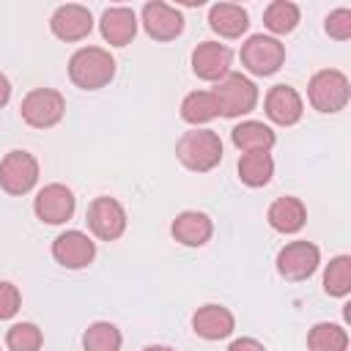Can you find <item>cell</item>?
<instances>
[{"label": "cell", "mask_w": 351, "mask_h": 351, "mask_svg": "<svg viewBox=\"0 0 351 351\" xmlns=\"http://www.w3.org/2000/svg\"><path fill=\"white\" fill-rule=\"evenodd\" d=\"M99 30L107 44L126 47L137 36V14L126 5H110V8H104V14L99 19Z\"/></svg>", "instance_id": "e0dca14e"}, {"label": "cell", "mask_w": 351, "mask_h": 351, "mask_svg": "<svg viewBox=\"0 0 351 351\" xmlns=\"http://www.w3.org/2000/svg\"><path fill=\"white\" fill-rule=\"evenodd\" d=\"M241 66L255 74V77H271L274 71H280V66L285 63V44H280V38L266 36V33H255L241 44Z\"/></svg>", "instance_id": "8992f818"}, {"label": "cell", "mask_w": 351, "mask_h": 351, "mask_svg": "<svg viewBox=\"0 0 351 351\" xmlns=\"http://www.w3.org/2000/svg\"><path fill=\"white\" fill-rule=\"evenodd\" d=\"M41 343H44V335H41V329H38L36 324H30V321H19V324H14V326L5 332V346H8L11 351H38Z\"/></svg>", "instance_id": "83f0119b"}, {"label": "cell", "mask_w": 351, "mask_h": 351, "mask_svg": "<svg viewBox=\"0 0 351 351\" xmlns=\"http://www.w3.org/2000/svg\"><path fill=\"white\" fill-rule=\"evenodd\" d=\"M230 60H233V52L219 41H200L192 49V71L206 82H219L222 77H228Z\"/></svg>", "instance_id": "7c38bea8"}, {"label": "cell", "mask_w": 351, "mask_h": 351, "mask_svg": "<svg viewBox=\"0 0 351 351\" xmlns=\"http://www.w3.org/2000/svg\"><path fill=\"white\" fill-rule=\"evenodd\" d=\"M85 219H88L90 233H93L96 239H101V241H115V239H121L123 230H126V211H123V206H121L115 197H110V195L93 197L90 206H88Z\"/></svg>", "instance_id": "ba28073f"}, {"label": "cell", "mask_w": 351, "mask_h": 351, "mask_svg": "<svg viewBox=\"0 0 351 351\" xmlns=\"http://www.w3.org/2000/svg\"><path fill=\"white\" fill-rule=\"evenodd\" d=\"M49 30L60 41H82L93 30V14L80 3L58 5L49 19Z\"/></svg>", "instance_id": "5bb4252c"}, {"label": "cell", "mask_w": 351, "mask_h": 351, "mask_svg": "<svg viewBox=\"0 0 351 351\" xmlns=\"http://www.w3.org/2000/svg\"><path fill=\"white\" fill-rule=\"evenodd\" d=\"M143 351H176V348H170V346H145Z\"/></svg>", "instance_id": "d6a6232c"}, {"label": "cell", "mask_w": 351, "mask_h": 351, "mask_svg": "<svg viewBox=\"0 0 351 351\" xmlns=\"http://www.w3.org/2000/svg\"><path fill=\"white\" fill-rule=\"evenodd\" d=\"M170 233L184 247H203V244H208V239L214 233V222L203 211H181L173 219Z\"/></svg>", "instance_id": "ac0fdd59"}, {"label": "cell", "mask_w": 351, "mask_h": 351, "mask_svg": "<svg viewBox=\"0 0 351 351\" xmlns=\"http://www.w3.org/2000/svg\"><path fill=\"white\" fill-rule=\"evenodd\" d=\"M192 329L203 340H225L236 329V318L222 304H203L192 315Z\"/></svg>", "instance_id": "2e32d148"}, {"label": "cell", "mask_w": 351, "mask_h": 351, "mask_svg": "<svg viewBox=\"0 0 351 351\" xmlns=\"http://www.w3.org/2000/svg\"><path fill=\"white\" fill-rule=\"evenodd\" d=\"M318 263H321V250L313 241H288L277 252V271L291 282H302L313 277Z\"/></svg>", "instance_id": "9c48e42d"}, {"label": "cell", "mask_w": 351, "mask_h": 351, "mask_svg": "<svg viewBox=\"0 0 351 351\" xmlns=\"http://www.w3.org/2000/svg\"><path fill=\"white\" fill-rule=\"evenodd\" d=\"M324 30L335 41H348L351 38V8H335L324 19Z\"/></svg>", "instance_id": "f1b7e54d"}, {"label": "cell", "mask_w": 351, "mask_h": 351, "mask_svg": "<svg viewBox=\"0 0 351 351\" xmlns=\"http://www.w3.org/2000/svg\"><path fill=\"white\" fill-rule=\"evenodd\" d=\"M266 219H269V225H271L277 233L291 236V233H299V230L304 228V222H307V208H304V203H302L299 197L285 195V197H277V200L269 206Z\"/></svg>", "instance_id": "d6986e66"}, {"label": "cell", "mask_w": 351, "mask_h": 351, "mask_svg": "<svg viewBox=\"0 0 351 351\" xmlns=\"http://www.w3.org/2000/svg\"><path fill=\"white\" fill-rule=\"evenodd\" d=\"M208 27L222 38H239L250 27V16L236 3H214L208 8Z\"/></svg>", "instance_id": "ffe728a7"}, {"label": "cell", "mask_w": 351, "mask_h": 351, "mask_svg": "<svg viewBox=\"0 0 351 351\" xmlns=\"http://www.w3.org/2000/svg\"><path fill=\"white\" fill-rule=\"evenodd\" d=\"M143 27L154 41H173L184 33V16L178 8L154 0L143 5Z\"/></svg>", "instance_id": "4fadbf2b"}, {"label": "cell", "mask_w": 351, "mask_h": 351, "mask_svg": "<svg viewBox=\"0 0 351 351\" xmlns=\"http://www.w3.org/2000/svg\"><path fill=\"white\" fill-rule=\"evenodd\" d=\"M230 140L239 151L244 154H252V151H271V145L277 143L274 137V129L266 126L263 121H241L230 129Z\"/></svg>", "instance_id": "44dd1931"}, {"label": "cell", "mask_w": 351, "mask_h": 351, "mask_svg": "<svg viewBox=\"0 0 351 351\" xmlns=\"http://www.w3.org/2000/svg\"><path fill=\"white\" fill-rule=\"evenodd\" d=\"M121 346H123V335L110 321H93L82 332V348L85 351H121Z\"/></svg>", "instance_id": "484cf974"}, {"label": "cell", "mask_w": 351, "mask_h": 351, "mask_svg": "<svg viewBox=\"0 0 351 351\" xmlns=\"http://www.w3.org/2000/svg\"><path fill=\"white\" fill-rule=\"evenodd\" d=\"M263 110H266V118L277 126H293L302 121V112H304V101L299 96L296 88L291 85H274L269 88L266 99H263Z\"/></svg>", "instance_id": "9a60e30c"}, {"label": "cell", "mask_w": 351, "mask_h": 351, "mask_svg": "<svg viewBox=\"0 0 351 351\" xmlns=\"http://www.w3.org/2000/svg\"><path fill=\"white\" fill-rule=\"evenodd\" d=\"M217 115H219V107H217V99H214L211 90H192V93H186L184 101H181V118H184L186 123H192L195 129H197L200 123L214 121Z\"/></svg>", "instance_id": "603a6c76"}, {"label": "cell", "mask_w": 351, "mask_h": 351, "mask_svg": "<svg viewBox=\"0 0 351 351\" xmlns=\"http://www.w3.org/2000/svg\"><path fill=\"white\" fill-rule=\"evenodd\" d=\"M38 184V159L30 151H8L0 159V189L5 195H27Z\"/></svg>", "instance_id": "52a82bcc"}, {"label": "cell", "mask_w": 351, "mask_h": 351, "mask_svg": "<svg viewBox=\"0 0 351 351\" xmlns=\"http://www.w3.org/2000/svg\"><path fill=\"white\" fill-rule=\"evenodd\" d=\"M8 99H11V82H8V77L0 71V110L8 104Z\"/></svg>", "instance_id": "1f68e13d"}, {"label": "cell", "mask_w": 351, "mask_h": 351, "mask_svg": "<svg viewBox=\"0 0 351 351\" xmlns=\"http://www.w3.org/2000/svg\"><path fill=\"white\" fill-rule=\"evenodd\" d=\"M324 291L335 299H343L351 293V258L335 255L324 271Z\"/></svg>", "instance_id": "4316f807"}, {"label": "cell", "mask_w": 351, "mask_h": 351, "mask_svg": "<svg viewBox=\"0 0 351 351\" xmlns=\"http://www.w3.org/2000/svg\"><path fill=\"white\" fill-rule=\"evenodd\" d=\"M77 197L66 184H47L36 192L33 211L44 225H63L74 217Z\"/></svg>", "instance_id": "30bf717a"}, {"label": "cell", "mask_w": 351, "mask_h": 351, "mask_svg": "<svg viewBox=\"0 0 351 351\" xmlns=\"http://www.w3.org/2000/svg\"><path fill=\"white\" fill-rule=\"evenodd\" d=\"M274 176V159L271 154L266 151H252V154H241L239 159V178L241 184L258 189V186H266Z\"/></svg>", "instance_id": "7402d4cb"}, {"label": "cell", "mask_w": 351, "mask_h": 351, "mask_svg": "<svg viewBox=\"0 0 351 351\" xmlns=\"http://www.w3.org/2000/svg\"><path fill=\"white\" fill-rule=\"evenodd\" d=\"M178 162L192 173H208L222 162V140L211 129H189L176 143Z\"/></svg>", "instance_id": "7a4b0ae2"}, {"label": "cell", "mask_w": 351, "mask_h": 351, "mask_svg": "<svg viewBox=\"0 0 351 351\" xmlns=\"http://www.w3.org/2000/svg\"><path fill=\"white\" fill-rule=\"evenodd\" d=\"M22 307V293L14 282L8 280H0V321H8L19 313Z\"/></svg>", "instance_id": "f546056e"}, {"label": "cell", "mask_w": 351, "mask_h": 351, "mask_svg": "<svg viewBox=\"0 0 351 351\" xmlns=\"http://www.w3.org/2000/svg\"><path fill=\"white\" fill-rule=\"evenodd\" d=\"M52 258L63 269H71V271L85 269L96 258V241L82 230H63L52 241Z\"/></svg>", "instance_id": "8fae6325"}, {"label": "cell", "mask_w": 351, "mask_h": 351, "mask_svg": "<svg viewBox=\"0 0 351 351\" xmlns=\"http://www.w3.org/2000/svg\"><path fill=\"white\" fill-rule=\"evenodd\" d=\"M310 351H348V332L340 324L321 321L307 332Z\"/></svg>", "instance_id": "d4e9b609"}, {"label": "cell", "mask_w": 351, "mask_h": 351, "mask_svg": "<svg viewBox=\"0 0 351 351\" xmlns=\"http://www.w3.org/2000/svg\"><path fill=\"white\" fill-rule=\"evenodd\" d=\"M211 93L217 99L219 115H225V118H241V115L252 112L258 104V85L250 77L236 74V71H230L228 77L214 82Z\"/></svg>", "instance_id": "277c9868"}, {"label": "cell", "mask_w": 351, "mask_h": 351, "mask_svg": "<svg viewBox=\"0 0 351 351\" xmlns=\"http://www.w3.org/2000/svg\"><path fill=\"white\" fill-rule=\"evenodd\" d=\"M228 351H266V348H263V343H258L255 337H236V340L228 346Z\"/></svg>", "instance_id": "4dcf8cb0"}, {"label": "cell", "mask_w": 351, "mask_h": 351, "mask_svg": "<svg viewBox=\"0 0 351 351\" xmlns=\"http://www.w3.org/2000/svg\"><path fill=\"white\" fill-rule=\"evenodd\" d=\"M307 99L313 104V110L324 112V115H332V112H340L348 99H351V85H348V77L337 69H321L310 77L307 82Z\"/></svg>", "instance_id": "3957f363"}, {"label": "cell", "mask_w": 351, "mask_h": 351, "mask_svg": "<svg viewBox=\"0 0 351 351\" xmlns=\"http://www.w3.org/2000/svg\"><path fill=\"white\" fill-rule=\"evenodd\" d=\"M115 77V58L101 47H80L69 58V80L82 90H99Z\"/></svg>", "instance_id": "6da1fadb"}, {"label": "cell", "mask_w": 351, "mask_h": 351, "mask_svg": "<svg viewBox=\"0 0 351 351\" xmlns=\"http://www.w3.org/2000/svg\"><path fill=\"white\" fill-rule=\"evenodd\" d=\"M19 115L27 126L33 129H52L63 121L66 115V99L60 90L55 88H33L22 104H19Z\"/></svg>", "instance_id": "5b68a950"}, {"label": "cell", "mask_w": 351, "mask_h": 351, "mask_svg": "<svg viewBox=\"0 0 351 351\" xmlns=\"http://www.w3.org/2000/svg\"><path fill=\"white\" fill-rule=\"evenodd\" d=\"M263 25L274 36H285L299 25V5L291 0H271L263 8Z\"/></svg>", "instance_id": "cb8c5ba5"}]
</instances>
